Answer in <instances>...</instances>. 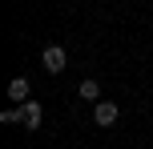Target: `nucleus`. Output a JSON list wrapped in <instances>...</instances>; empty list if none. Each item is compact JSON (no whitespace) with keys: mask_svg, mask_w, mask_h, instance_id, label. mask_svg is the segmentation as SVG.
Masks as SVG:
<instances>
[{"mask_svg":"<svg viewBox=\"0 0 153 149\" xmlns=\"http://www.w3.org/2000/svg\"><path fill=\"white\" fill-rule=\"evenodd\" d=\"M40 117H45V113H40V105H36V101L24 105V129H40Z\"/></svg>","mask_w":153,"mask_h":149,"instance_id":"nucleus-5","label":"nucleus"},{"mask_svg":"<svg viewBox=\"0 0 153 149\" xmlns=\"http://www.w3.org/2000/svg\"><path fill=\"white\" fill-rule=\"evenodd\" d=\"M76 93H81L85 101H93V105H97V101H105V97H101V81H93V77H85L81 85H76Z\"/></svg>","mask_w":153,"mask_h":149,"instance_id":"nucleus-4","label":"nucleus"},{"mask_svg":"<svg viewBox=\"0 0 153 149\" xmlns=\"http://www.w3.org/2000/svg\"><path fill=\"white\" fill-rule=\"evenodd\" d=\"M28 93H32V81L28 77H12V81H8V97H12L16 105H28Z\"/></svg>","mask_w":153,"mask_h":149,"instance_id":"nucleus-3","label":"nucleus"},{"mask_svg":"<svg viewBox=\"0 0 153 149\" xmlns=\"http://www.w3.org/2000/svg\"><path fill=\"white\" fill-rule=\"evenodd\" d=\"M40 64H45L48 73H65V64H69V53H65V44H45V53H40Z\"/></svg>","mask_w":153,"mask_h":149,"instance_id":"nucleus-1","label":"nucleus"},{"mask_svg":"<svg viewBox=\"0 0 153 149\" xmlns=\"http://www.w3.org/2000/svg\"><path fill=\"white\" fill-rule=\"evenodd\" d=\"M0 121H4V125H16V121H24V105H16V109H4V113H0Z\"/></svg>","mask_w":153,"mask_h":149,"instance_id":"nucleus-6","label":"nucleus"},{"mask_svg":"<svg viewBox=\"0 0 153 149\" xmlns=\"http://www.w3.org/2000/svg\"><path fill=\"white\" fill-rule=\"evenodd\" d=\"M117 117H121V105H113V101H97L93 105V121H97L101 129L117 125Z\"/></svg>","mask_w":153,"mask_h":149,"instance_id":"nucleus-2","label":"nucleus"}]
</instances>
